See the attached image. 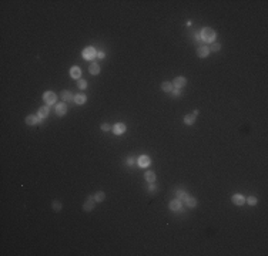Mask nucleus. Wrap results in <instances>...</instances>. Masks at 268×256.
Wrapping results in <instances>:
<instances>
[{
	"instance_id": "nucleus-32",
	"label": "nucleus",
	"mask_w": 268,
	"mask_h": 256,
	"mask_svg": "<svg viewBox=\"0 0 268 256\" xmlns=\"http://www.w3.org/2000/svg\"><path fill=\"white\" fill-rule=\"evenodd\" d=\"M104 53H103V51H100V53H97V57H99V58H104Z\"/></svg>"
},
{
	"instance_id": "nucleus-16",
	"label": "nucleus",
	"mask_w": 268,
	"mask_h": 256,
	"mask_svg": "<svg viewBox=\"0 0 268 256\" xmlns=\"http://www.w3.org/2000/svg\"><path fill=\"white\" fill-rule=\"evenodd\" d=\"M87 101V97L84 95V94H77V95H74V102L76 104H84Z\"/></svg>"
},
{
	"instance_id": "nucleus-1",
	"label": "nucleus",
	"mask_w": 268,
	"mask_h": 256,
	"mask_svg": "<svg viewBox=\"0 0 268 256\" xmlns=\"http://www.w3.org/2000/svg\"><path fill=\"white\" fill-rule=\"evenodd\" d=\"M215 31H214L213 28L210 27H205L201 30V33H200V37H201V40H204L205 43H214V40H215Z\"/></svg>"
},
{
	"instance_id": "nucleus-10",
	"label": "nucleus",
	"mask_w": 268,
	"mask_h": 256,
	"mask_svg": "<svg viewBox=\"0 0 268 256\" xmlns=\"http://www.w3.org/2000/svg\"><path fill=\"white\" fill-rule=\"evenodd\" d=\"M208 53H210V48H208L207 46H200L198 48H197V55H198V57H201V58L207 57Z\"/></svg>"
},
{
	"instance_id": "nucleus-12",
	"label": "nucleus",
	"mask_w": 268,
	"mask_h": 256,
	"mask_svg": "<svg viewBox=\"0 0 268 256\" xmlns=\"http://www.w3.org/2000/svg\"><path fill=\"white\" fill-rule=\"evenodd\" d=\"M139 165L141 166V168H146V166H148L150 165V156H147V155H141L139 158Z\"/></svg>"
},
{
	"instance_id": "nucleus-5",
	"label": "nucleus",
	"mask_w": 268,
	"mask_h": 256,
	"mask_svg": "<svg viewBox=\"0 0 268 256\" xmlns=\"http://www.w3.org/2000/svg\"><path fill=\"white\" fill-rule=\"evenodd\" d=\"M94 198H91V196H89L87 199H86V202H84L83 205V209L86 210V212H90V210L94 209Z\"/></svg>"
},
{
	"instance_id": "nucleus-2",
	"label": "nucleus",
	"mask_w": 268,
	"mask_h": 256,
	"mask_svg": "<svg viewBox=\"0 0 268 256\" xmlns=\"http://www.w3.org/2000/svg\"><path fill=\"white\" fill-rule=\"evenodd\" d=\"M43 100H44V102L47 105H53L56 102V100H57V97H56V94L53 91H46L43 94Z\"/></svg>"
},
{
	"instance_id": "nucleus-27",
	"label": "nucleus",
	"mask_w": 268,
	"mask_h": 256,
	"mask_svg": "<svg viewBox=\"0 0 268 256\" xmlns=\"http://www.w3.org/2000/svg\"><path fill=\"white\" fill-rule=\"evenodd\" d=\"M101 129H103V131H110V129H113V127H111L110 124H103Z\"/></svg>"
},
{
	"instance_id": "nucleus-29",
	"label": "nucleus",
	"mask_w": 268,
	"mask_h": 256,
	"mask_svg": "<svg viewBox=\"0 0 268 256\" xmlns=\"http://www.w3.org/2000/svg\"><path fill=\"white\" fill-rule=\"evenodd\" d=\"M127 164H129V165L134 164V158H133V156H129V158H127Z\"/></svg>"
},
{
	"instance_id": "nucleus-26",
	"label": "nucleus",
	"mask_w": 268,
	"mask_h": 256,
	"mask_svg": "<svg viewBox=\"0 0 268 256\" xmlns=\"http://www.w3.org/2000/svg\"><path fill=\"white\" fill-rule=\"evenodd\" d=\"M79 87H80L81 90L87 88V81H86V80H80V81H79Z\"/></svg>"
},
{
	"instance_id": "nucleus-17",
	"label": "nucleus",
	"mask_w": 268,
	"mask_h": 256,
	"mask_svg": "<svg viewBox=\"0 0 268 256\" xmlns=\"http://www.w3.org/2000/svg\"><path fill=\"white\" fill-rule=\"evenodd\" d=\"M37 115H39V118H44V117H47V115H49V107H41V108H39Z\"/></svg>"
},
{
	"instance_id": "nucleus-3",
	"label": "nucleus",
	"mask_w": 268,
	"mask_h": 256,
	"mask_svg": "<svg viewBox=\"0 0 268 256\" xmlns=\"http://www.w3.org/2000/svg\"><path fill=\"white\" fill-rule=\"evenodd\" d=\"M96 55H97V54H96V48H94V47L89 46V47H86V48H84L83 57L86 58V60H93Z\"/></svg>"
},
{
	"instance_id": "nucleus-21",
	"label": "nucleus",
	"mask_w": 268,
	"mask_h": 256,
	"mask_svg": "<svg viewBox=\"0 0 268 256\" xmlns=\"http://www.w3.org/2000/svg\"><path fill=\"white\" fill-rule=\"evenodd\" d=\"M104 198H106V193H104L103 191L96 192V195H94V201H96V202H101V201H104Z\"/></svg>"
},
{
	"instance_id": "nucleus-31",
	"label": "nucleus",
	"mask_w": 268,
	"mask_h": 256,
	"mask_svg": "<svg viewBox=\"0 0 268 256\" xmlns=\"http://www.w3.org/2000/svg\"><path fill=\"white\" fill-rule=\"evenodd\" d=\"M148 189H150V192H156V191H157V186H156V185H150V188H148Z\"/></svg>"
},
{
	"instance_id": "nucleus-15",
	"label": "nucleus",
	"mask_w": 268,
	"mask_h": 256,
	"mask_svg": "<svg viewBox=\"0 0 268 256\" xmlns=\"http://www.w3.org/2000/svg\"><path fill=\"white\" fill-rule=\"evenodd\" d=\"M61 98L66 101V102H70V101H74L73 94L70 91H61Z\"/></svg>"
},
{
	"instance_id": "nucleus-23",
	"label": "nucleus",
	"mask_w": 268,
	"mask_h": 256,
	"mask_svg": "<svg viewBox=\"0 0 268 256\" xmlns=\"http://www.w3.org/2000/svg\"><path fill=\"white\" fill-rule=\"evenodd\" d=\"M176 193H177V196H178V199H180V201H181V199L184 201V199H185V196L188 195V193H187L185 191H183V189H178V191H177Z\"/></svg>"
},
{
	"instance_id": "nucleus-8",
	"label": "nucleus",
	"mask_w": 268,
	"mask_h": 256,
	"mask_svg": "<svg viewBox=\"0 0 268 256\" xmlns=\"http://www.w3.org/2000/svg\"><path fill=\"white\" fill-rule=\"evenodd\" d=\"M40 122V118H39V115H33V114H30L26 117V124L27 125H36Z\"/></svg>"
},
{
	"instance_id": "nucleus-18",
	"label": "nucleus",
	"mask_w": 268,
	"mask_h": 256,
	"mask_svg": "<svg viewBox=\"0 0 268 256\" xmlns=\"http://www.w3.org/2000/svg\"><path fill=\"white\" fill-rule=\"evenodd\" d=\"M161 90H163V91H166V92H171V91H173V84H171V82H168V81L161 82Z\"/></svg>"
},
{
	"instance_id": "nucleus-4",
	"label": "nucleus",
	"mask_w": 268,
	"mask_h": 256,
	"mask_svg": "<svg viewBox=\"0 0 268 256\" xmlns=\"http://www.w3.org/2000/svg\"><path fill=\"white\" fill-rule=\"evenodd\" d=\"M185 84H187L185 77H176L174 81H173V87H174V88H183Z\"/></svg>"
},
{
	"instance_id": "nucleus-14",
	"label": "nucleus",
	"mask_w": 268,
	"mask_h": 256,
	"mask_svg": "<svg viewBox=\"0 0 268 256\" xmlns=\"http://www.w3.org/2000/svg\"><path fill=\"white\" fill-rule=\"evenodd\" d=\"M185 205L188 206V208H195V205H197V201H195V198H193V196H190V195H187L185 196Z\"/></svg>"
},
{
	"instance_id": "nucleus-28",
	"label": "nucleus",
	"mask_w": 268,
	"mask_h": 256,
	"mask_svg": "<svg viewBox=\"0 0 268 256\" xmlns=\"http://www.w3.org/2000/svg\"><path fill=\"white\" fill-rule=\"evenodd\" d=\"M248 203H250V205H255V203H257V198H254V196H248Z\"/></svg>"
},
{
	"instance_id": "nucleus-22",
	"label": "nucleus",
	"mask_w": 268,
	"mask_h": 256,
	"mask_svg": "<svg viewBox=\"0 0 268 256\" xmlns=\"http://www.w3.org/2000/svg\"><path fill=\"white\" fill-rule=\"evenodd\" d=\"M144 176H146V181H147V182H154V181H156V174H154V172H151V171H148V172H146V175H144Z\"/></svg>"
},
{
	"instance_id": "nucleus-24",
	"label": "nucleus",
	"mask_w": 268,
	"mask_h": 256,
	"mask_svg": "<svg viewBox=\"0 0 268 256\" xmlns=\"http://www.w3.org/2000/svg\"><path fill=\"white\" fill-rule=\"evenodd\" d=\"M51 206H53V209H54L56 212H59V210L61 209V202H60V201H53V202H51Z\"/></svg>"
},
{
	"instance_id": "nucleus-20",
	"label": "nucleus",
	"mask_w": 268,
	"mask_h": 256,
	"mask_svg": "<svg viewBox=\"0 0 268 256\" xmlns=\"http://www.w3.org/2000/svg\"><path fill=\"white\" fill-rule=\"evenodd\" d=\"M90 73L93 74V75H97V74H100V65L97 63H93L91 65H90Z\"/></svg>"
},
{
	"instance_id": "nucleus-30",
	"label": "nucleus",
	"mask_w": 268,
	"mask_h": 256,
	"mask_svg": "<svg viewBox=\"0 0 268 256\" xmlns=\"http://www.w3.org/2000/svg\"><path fill=\"white\" fill-rule=\"evenodd\" d=\"M173 94H174V95H180V94H181L180 88H173Z\"/></svg>"
},
{
	"instance_id": "nucleus-19",
	"label": "nucleus",
	"mask_w": 268,
	"mask_h": 256,
	"mask_svg": "<svg viewBox=\"0 0 268 256\" xmlns=\"http://www.w3.org/2000/svg\"><path fill=\"white\" fill-rule=\"evenodd\" d=\"M184 122L187 124V125H193V124L195 122L194 114H188V115H185V117H184Z\"/></svg>"
},
{
	"instance_id": "nucleus-7",
	"label": "nucleus",
	"mask_w": 268,
	"mask_h": 256,
	"mask_svg": "<svg viewBox=\"0 0 268 256\" xmlns=\"http://www.w3.org/2000/svg\"><path fill=\"white\" fill-rule=\"evenodd\" d=\"M232 202H234V205H244L245 203V198H244V195H241V193H235V195H232Z\"/></svg>"
},
{
	"instance_id": "nucleus-13",
	"label": "nucleus",
	"mask_w": 268,
	"mask_h": 256,
	"mask_svg": "<svg viewBox=\"0 0 268 256\" xmlns=\"http://www.w3.org/2000/svg\"><path fill=\"white\" fill-rule=\"evenodd\" d=\"M70 75H71L73 78H80V77H81V70H80V67H77V65L71 67V70H70Z\"/></svg>"
},
{
	"instance_id": "nucleus-6",
	"label": "nucleus",
	"mask_w": 268,
	"mask_h": 256,
	"mask_svg": "<svg viewBox=\"0 0 268 256\" xmlns=\"http://www.w3.org/2000/svg\"><path fill=\"white\" fill-rule=\"evenodd\" d=\"M124 131H126V125H124L123 122H117V124L113 125V132L117 134V135H121Z\"/></svg>"
},
{
	"instance_id": "nucleus-11",
	"label": "nucleus",
	"mask_w": 268,
	"mask_h": 256,
	"mask_svg": "<svg viewBox=\"0 0 268 256\" xmlns=\"http://www.w3.org/2000/svg\"><path fill=\"white\" fill-rule=\"evenodd\" d=\"M66 112H67V107H66L64 102H60V104L56 105V114H57V115L61 117V115H64Z\"/></svg>"
},
{
	"instance_id": "nucleus-9",
	"label": "nucleus",
	"mask_w": 268,
	"mask_h": 256,
	"mask_svg": "<svg viewBox=\"0 0 268 256\" xmlns=\"http://www.w3.org/2000/svg\"><path fill=\"white\" fill-rule=\"evenodd\" d=\"M170 209L171 210H181L183 209V203L180 199H173V201L170 202Z\"/></svg>"
},
{
	"instance_id": "nucleus-25",
	"label": "nucleus",
	"mask_w": 268,
	"mask_h": 256,
	"mask_svg": "<svg viewBox=\"0 0 268 256\" xmlns=\"http://www.w3.org/2000/svg\"><path fill=\"white\" fill-rule=\"evenodd\" d=\"M211 51H220V48H221V44L220 43H213V46L208 47Z\"/></svg>"
}]
</instances>
